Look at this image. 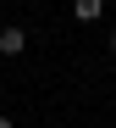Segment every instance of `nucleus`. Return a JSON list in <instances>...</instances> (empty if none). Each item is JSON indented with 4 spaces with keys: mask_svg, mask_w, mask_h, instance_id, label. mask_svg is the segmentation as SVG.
<instances>
[{
    "mask_svg": "<svg viewBox=\"0 0 116 128\" xmlns=\"http://www.w3.org/2000/svg\"><path fill=\"white\" fill-rule=\"evenodd\" d=\"M72 17H77V22H100V17H105V0H72Z\"/></svg>",
    "mask_w": 116,
    "mask_h": 128,
    "instance_id": "f03ea898",
    "label": "nucleus"
},
{
    "mask_svg": "<svg viewBox=\"0 0 116 128\" xmlns=\"http://www.w3.org/2000/svg\"><path fill=\"white\" fill-rule=\"evenodd\" d=\"M111 50H116V34H111Z\"/></svg>",
    "mask_w": 116,
    "mask_h": 128,
    "instance_id": "20e7f679",
    "label": "nucleus"
},
{
    "mask_svg": "<svg viewBox=\"0 0 116 128\" xmlns=\"http://www.w3.org/2000/svg\"><path fill=\"white\" fill-rule=\"evenodd\" d=\"M22 50H28V34H22L17 22H6L0 28V56H22Z\"/></svg>",
    "mask_w": 116,
    "mask_h": 128,
    "instance_id": "f257e3e1",
    "label": "nucleus"
},
{
    "mask_svg": "<svg viewBox=\"0 0 116 128\" xmlns=\"http://www.w3.org/2000/svg\"><path fill=\"white\" fill-rule=\"evenodd\" d=\"M0 128H17V122H11V117H0Z\"/></svg>",
    "mask_w": 116,
    "mask_h": 128,
    "instance_id": "7ed1b4c3",
    "label": "nucleus"
}]
</instances>
